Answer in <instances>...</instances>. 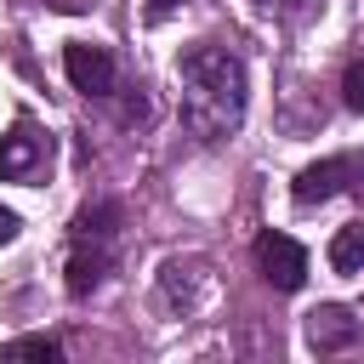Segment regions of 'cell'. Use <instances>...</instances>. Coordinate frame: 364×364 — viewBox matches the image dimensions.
Returning <instances> with one entry per match:
<instances>
[{"mask_svg":"<svg viewBox=\"0 0 364 364\" xmlns=\"http://www.w3.org/2000/svg\"><path fill=\"white\" fill-rule=\"evenodd\" d=\"M182 80V125L199 142H222L245 119V63L222 46H188L176 57Z\"/></svg>","mask_w":364,"mask_h":364,"instance_id":"6da1fadb","label":"cell"},{"mask_svg":"<svg viewBox=\"0 0 364 364\" xmlns=\"http://www.w3.org/2000/svg\"><path fill=\"white\" fill-rule=\"evenodd\" d=\"M108 267H114L108 239H80V233H74V250H68V296H91Z\"/></svg>","mask_w":364,"mask_h":364,"instance_id":"52a82bcc","label":"cell"},{"mask_svg":"<svg viewBox=\"0 0 364 364\" xmlns=\"http://www.w3.org/2000/svg\"><path fill=\"white\" fill-rule=\"evenodd\" d=\"M330 267H336V273H358V267H364V216L347 222V228H336V239H330Z\"/></svg>","mask_w":364,"mask_h":364,"instance_id":"ba28073f","label":"cell"},{"mask_svg":"<svg viewBox=\"0 0 364 364\" xmlns=\"http://www.w3.org/2000/svg\"><path fill=\"white\" fill-rule=\"evenodd\" d=\"M256 267H262V279L273 290H301L307 284V250L290 233H279V228L256 233Z\"/></svg>","mask_w":364,"mask_h":364,"instance_id":"3957f363","label":"cell"},{"mask_svg":"<svg viewBox=\"0 0 364 364\" xmlns=\"http://www.w3.org/2000/svg\"><path fill=\"white\" fill-rule=\"evenodd\" d=\"M358 336H364V324H358L353 307H341V301H318V307L307 313V347H318V353H347Z\"/></svg>","mask_w":364,"mask_h":364,"instance_id":"8992f818","label":"cell"},{"mask_svg":"<svg viewBox=\"0 0 364 364\" xmlns=\"http://www.w3.org/2000/svg\"><path fill=\"white\" fill-rule=\"evenodd\" d=\"M119 216H125V210H119L114 199H97V205H85V210L74 216V233H80V239H114Z\"/></svg>","mask_w":364,"mask_h":364,"instance_id":"9c48e42d","label":"cell"},{"mask_svg":"<svg viewBox=\"0 0 364 364\" xmlns=\"http://www.w3.org/2000/svg\"><path fill=\"white\" fill-rule=\"evenodd\" d=\"M364 171V159H353V154H336V159H318V165H307V171H296V205H324V199H336L341 188H353L347 176H358Z\"/></svg>","mask_w":364,"mask_h":364,"instance_id":"5b68a950","label":"cell"},{"mask_svg":"<svg viewBox=\"0 0 364 364\" xmlns=\"http://www.w3.org/2000/svg\"><path fill=\"white\" fill-rule=\"evenodd\" d=\"M341 102H347L353 114H364V57L347 63V74H341Z\"/></svg>","mask_w":364,"mask_h":364,"instance_id":"7c38bea8","label":"cell"},{"mask_svg":"<svg viewBox=\"0 0 364 364\" xmlns=\"http://www.w3.org/2000/svg\"><path fill=\"white\" fill-rule=\"evenodd\" d=\"M256 6L273 11V17H284V23H307V17L324 11V0H256Z\"/></svg>","mask_w":364,"mask_h":364,"instance_id":"8fae6325","label":"cell"},{"mask_svg":"<svg viewBox=\"0 0 364 364\" xmlns=\"http://www.w3.org/2000/svg\"><path fill=\"white\" fill-rule=\"evenodd\" d=\"M63 74H68V85L85 91V97H114V85H119L114 51L97 46V40H68V46H63Z\"/></svg>","mask_w":364,"mask_h":364,"instance_id":"7a4b0ae2","label":"cell"},{"mask_svg":"<svg viewBox=\"0 0 364 364\" xmlns=\"http://www.w3.org/2000/svg\"><path fill=\"white\" fill-rule=\"evenodd\" d=\"M176 6H182V0H148V11H154V17H165V11H176Z\"/></svg>","mask_w":364,"mask_h":364,"instance_id":"5bb4252c","label":"cell"},{"mask_svg":"<svg viewBox=\"0 0 364 364\" xmlns=\"http://www.w3.org/2000/svg\"><path fill=\"white\" fill-rule=\"evenodd\" d=\"M51 165V136L28 119L11 125V136H0V182H28Z\"/></svg>","mask_w":364,"mask_h":364,"instance_id":"277c9868","label":"cell"},{"mask_svg":"<svg viewBox=\"0 0 364 364\" xmlns=\"http://www.w3.org/2000/svg\"><path fill=\"white\" fill-rule=\"evenodd\" d=\"M0 353H6V358H46V364H51V358H63V347H57L51 336H11Z\"/></svg>","mask_w":364,"mask_h":364,"instance_id":"30bf717a","label":"cell"},{"mask_svg":"<svg viewBox=\"0 0 364 364\" xmlns=\"http://www.w3.org/2000/svg\"><path fill=\"white\" fill-rule=\"evenodd\" d=\"M17 228H23V222H17V210H6V205H0V245H11V239H17Z\"/></svg>","mask_w":364,"mask_h":364,"instance_id":"4fadbf2b","label":"cell"}]
</instances>
